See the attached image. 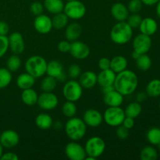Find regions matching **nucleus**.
Returning <instances> with one entry per match:
<instances>
[{
	"mask_svg": "<svg viewBox=\"0 0 160 160\" xmlns=\"http://www.w3.org/2000/svg\"><path fill=\"white\" fill-rule=\"evenodd\" d=\"M12 72L7 68H0V89L8 87L12 81Z\"/></svg>",
	"mask_w": 160,
	"mask_h": 160,
	"instance_id": "nucleus-36",
	"label": "nucleus"
},
{
	"mask_svg": "<svg viewBox=\"0 0 160 160\" xmlns=\"http://www.w3.org/2000/svg\"><path fill=\"white\" fill-rule=\"evenodd\" d=\"M34 28L38 33L42 34H46L51 32L52 30V18L45 14H41L37 16L34 20Z\"/></svg>",
	"mask_w": 160,
	"mask_h": 160,
	"instance_id": "nucleus-14",
	"label": "nucleus"
},
{
	"mask_svg": "<svg viewBox=\"0 0 160 160\" xmlns=\"http://www.w3.org/2000/svg\"><path fill=\"white\" fill-rule=\"evenodd\" d=\"M61 126H62V125L60 124V122H59V121L56 122V123H55V124H54V128H56V130H59V128H61Z\"/></svg>",
	"mask_w": 160,
	"mask_h": 160,
	"instance_id": "nucleus-55",
	"label": "nucleus"
},
{
	"mask_svg": "<svg viewBox=\"0 0 160 160\" xmlns=\"http://www.w3.org/2000/svg\"><path fill=\"white\" fill-rule=\"evenodd\" d=\"M147 94L146 92H140L136 95V102H143L145 99L147 98Z\"/></svg>",
	"mask_w": 160,
	"mask_h": 160,
	"instance_id": "nucleus-50",
	"label": "nucleus"
},
{
	"mask_svg": "<svg viewBox=\"0 0 160 160\" xmlns=\"http://www.w3.org/2000/svg\"><path fill=\"white\" fill-rule=\"evenodd\" d=\"M21 59L20 58L19 55L13 54L9 56L6 62V68L10 72H16L21 67Z\"/></svg>",
	"mask_w": 160,
	"mask_h": 160,
	"instance_id": "nucleus-35",
	"label": "nucleus"
},
{
	"mask_svg": "<svg viewBox=\"0 0 160 160\" xmlns=\"http://www.w3.org/2000/svg\"><path fill=\"white\" fill-rule=\"evenodd\" d=\"M64 152L67 157L70 160H84L87 156L84 147L74 141L69 142L66 145Z\"/></svg>",
	"mask_w": 160,
	"mask_h": 160,
	"instance_id": "nucleus-11",
	"label": "nucleus"
},
{
	"mask_svg": "<svg viewBox=\"0 0 160 160\" xmlns=\"http://www.w3.org/2000/svg\"><path fill=\"white\" fill-rule=\"evenodd\" d=\"M123 95L117 92L116 89L104 94L103 95V102L105 104L110 107H115V106H121L123 103Z\"/></svg>",
	"mask_w": 160,
	"mask_h": 160,
	"instance_id": "nucleus-18",
	"label": "nucleus"
},
{
	"mask_svg": "<svg viewBox=\"0 0 160 160\" xmlns=\"http://www.w3.org/2000/svg\"><path fill=\"white\" fill-rule=\"evenodd\" d=\"M20 142V136L17 131L13 130H6L0 135V144L3 148H12L17 146Z\"/></svg>",
	"mask_w": 160,
	"mask_h": 160,
	"instance_id": "nucleus-15",
	"label": "nucleus"
},
{
	"mask_svg": "<svg viewBox=\"0 0 160 160\" xmlns=\"http://www.w3.org/2000/svg\"><path fill=\"white\" fill-rule=\"evenodd\" d=\"M81 73V69L78 64L73 63L69 67L67 74L70 79L76 80L80 77Z\"/></svg>",
	"mask_w": 160,
	"mask_h": 160,
	"instance_id": "nucleus-41",
	"label": "nucleus"
},
{
	"mask_svg": "<svg viewBox=\"0 0 160 160\" xmlns=\"http://www.w3.org/2000/svg\"><path fill=\"white\" fill-rule=\"evenodd\" d=\"M114 86L113 85H108L105 86V87H102V92L103 95L106 93H108V92H111V91L114 90Z\"/></svg>",
	"mask_w": 160,
	"mask_h": 160,
	"instance_id": "nucleus-52",
	"label": "nucleus"
},
{
	"mask_svg": "<svg viewBox=\"0 0 160 160\" xmlns=\"http://www.w3.org/2000/svg\"><path fill=\"white\" fill-rule=\"evenodd\" d=\"M9 49V39L7 36L0 35V58L4 56Z\"/></svg>",
	"mask_w": 160,
	"mask_h": 160,
	"instance_id": "nucleus-43",
	"label": "nucleus"
},
{
	"mask_svg": "<svg viewBox=\"0 0 160 160\" xmlns=\"http://www.w3.org/2000/svg\"><path fill=\"white\" fill-rule=\"evenodd\" d=\"M138 28L142 34L152 36L156 34V32L157 31V22L156 21L155 19L152 18V17H145V18L142 19Z\"/></svg>",
	"mask_w": 160,
	"mask_h": 160,
	"instance_id": "nucleus-21",
	"label": "nucleus"
},
{
	"mask_svg": "<svg viewBox=\"0 0 160 160\" xmlns=\"http://www.w3.org/2000/svg\"><path fill=\"white\" fill-rule=\"evenodd\" d=\"M98 68L101 70L110 69V59L107 57H102L98 60Z\"/></svg>",
	"mask_w": 160,
	"mask_h": 160,
	"instance_id": "nucleus-46",
	"label": "nucleus"
},
{
	"mask_svg": "<svg viewBox=\"0 0 160 160\" xmlns=\"http://www.w3.org/2000/svg\"><path fill=\"white\" fill-rule=\"evenodd\" d=\"M0 135H1V132H0Z\"/></svg>",
	"mask_w": 160,
	"mask_h": 160,
	"instance_id": "nucleus-60",
	"label": "nucleus"
},
{
	"mask_svg": "<svg viewBox=\"0 0 160 160\" xmlns=\"http://www.w3.org/2000/svg\"><path fill=\"white\" fill-rule=\"evenodd\" d=\"M2 154H3V147H2V145L0 144V158H1L2 155Z\"/></svg>",
	"mask_w": 160,
	"mask_h": 160,
	"instance_id": "nucleus-56",
	"label": "nucleus"
},
{
	"mask_svg": "<svg viewBox=\"0 0 160 160\" xmlns=\"http://www.w3.org/2000/svg\"><path fill=\"white\" fill-rule=\"evenodd\" d=\"M111 14L117 21H126L129 16V10L127 6L122 2H116L111 7Z\"/></svg>",
	"mask_w": 160,
	"mask_h": 160,
	"instance_id": "nucleus-20",
	"label": "nucleus"
},
{
	"mask_svg": "<svg viewBox=\"0 0 160 160\" xmlns=\"http://www.w3.org/2000/svg\"><path fill=\"white\" fill-rule=\"evenodd\" d=\"M44 9H45L44 8V5L41 2L38 1L33 2L31 4V6H30V11L35 17L43 13Z\"/></svg>",
	"mask_w": 160,
	"mask_h": 160,
	"instance_id": "nucleus-42",
	"label": "nucleus"
},
{
	"mask_svg": "<svg viewBox=\"0 0 160 160\" xmlns=\"http://www.w3.org/2000/svg\"><path fill=\"white\" fill-rule=\"evenodd\" d=\"M139 56H140V54H138V53L136 52H134V51L132 52V54H131V56H132V58L134 59V60H136V59H137L139 57Z\"/></svg>",
	"mask_w": 160,
	"mask_h": 160,
	"instance_id": "nucleus-54",
	"label": "nucleus"
},
{
	"mask_svg": "<svg viewBox=\"0 0 160 160\" xmlns=\"http://www.w3.org/2000/svg\"><path fill=\"white\" fill-rule=\"evenodd\" d=\"M122 125L126 128H128V130H131L134 126V119L128 117H125L124 120H123V123H122Z\"/></svg>",
	"mask_w": 160,
	"mask_h": 160,
	"instance_id": "nucleus-49",
	"label": "nucleus"
},
{
	"mask_svg": "<svg viewBox=\"0 0 160 160\" xmlns=\"http://www.w3.org/2000/svg\"><path fill=\"white\" fill-rule=\"evenodd\" d=\"M158 147H159V150H160V143L159 144V145H158Z\"/></svg>",
	"mask_w": 160,
	"mask_h": 160,
	"instance_id": "nucleus-57",
	"label": "nucleus"
},
{
	"mask_svg": "<svg viewBox=\"0 0 160 160\" xmlns=\"http://www.w3.org/2000/svg\"><path fill=\"white\" fill-rule=\"evenodd\" d=\"M147 95L152 98L160 96V80L152 79L147 84L145 88Z\"/></svg>",
	"mask_w": 160,
	"mask_h": 160,
	"instance_id": "nucleus-31",
	"label": "nucleus"
},
{
	"mask_svg": "<svg viewBox=\"0 0 160 160\" xmlns=\"http://www.w3.org/2000/svg\"><path fill=\"white\" fill-rule=\"evenodd\" d=\"M47 63L46 59L42 56H32L25 62V70L27 73L37 79L46 74Z\"/></svg>",
	"mask_w": 160,
	"mask_h": 160,
	"instance_id": "nucleus-4",
	"label": "nucleus"
},
{
	"mask_svg": "<svg viewBox=\"0 0 160 160\" xmlns=\"http://www.w3.org/2000/svg\"><path fill=\"white\" fill-rule=\"evenodd\" d=\"M157 158V150L152 145H146L141 150L140 159L142 160H156Z\"/></svg>",
	"mask_w": 160,
	"mask_h": 160,
	"instance_id": "nucleus-33",
	"label": "nucleus"
},
{
	"mask_svg": "<svg viewBox=\"0 0 160 160\" xmlns=\"http://www.w3.org/2000/svg\"><path fill=\"white\" fill-rule=\"evenodd\" d=\"M156 12L157 17L160 19V0L156 3Z\"/></svg>",
	"mask_w": 160,
	"mask_h": 160,
	"instance_id": "nucleus-53",
	"label": "nucleus"
},
{
	"mask_svg": "<svg viewBox=\"0 0 160 160\" xmlns=\"http://www.w3.org/2000/svg\"><path fill=\"white\" fill-rule=\"evenodd\" d=\"M136 66L142 71H147L152 67V59L147 54H142L136 59Z\"/></svg>",
	"mask_w": 160,
	"mask_h": 160,
	"instance_id": "nucleus-34",
	"label": "nucleus"
},
{
	"mask_svg": "<svg viewBox=\"0 0 160 160\" xmlns=\"http://www.w3.org/2000/svg\"><path fill=\"white\" fill-rule=\"evenodd\" d=\"M46 74L56 78L57 81L64 82L67 81V73L63 66L58 60H51L47 63Z\"/></svg>",
	"mask_w": 160,
	"mask_h": 160,
	"instance_id": "nucleus-12",
	"label": "nucleus"
},
{
	"mask_svg": "<svg viewBox=\"0 0 160 160\" xmlns=\"http://www.w3.org/2000/svg\"><path fill=\"white\" fill-rule=\"evenodd\" d=\"M142 6L143 3L141 0H130L127 7L131 13H138L142 10Z\"/></svg>",
	"mask_w": 160,
	"mask_h": 160,
	"instance_id": "nucleus-40",
	"label": "nucleus"
},
{
	"mask_svg": "<svg viewBox=\"0 0 160 160\" xmlns=\"http://www.w3.org/2000/svg\"><path fill=\"white\" fill-rule=\"evenodd\" d=\"M35 125L41 130H48L53 126V120L51 116L45 112L39 113L35 118Z\"/></svg>",
	"mask_w": 160,
	"mask_h": 160,
	"instance_id": "nucleus-25",
	"label": "nucleus"
},
{
	"mask_svg": "<svg viewBox=\"0 0 160 160\" xmlns=\"http://www.w3.org/2000/svg\"><path fill=\"white\" fill-rule=\"evenodd\" d=\"M69 23V18L63 12L54 14L52 18V28L56 30H61L65 28Z\"/></svg>",
	"mask_w": 160,
	"mask_h": 160,
	"instance_id": "nucleus-29",
	"label": "nucleus"
},
{
	"mask_svg": "<svg viewBox=\"0 0 160 160\" xmlns=\"http://www.w3.org/2000/svg\"><path fill=\"white\" fill-rule=\"evenodd\" d=\"M70 48V42L69 41H67V39L66 40L60 41V42L58 43L57 48L59 52H69Z\"/></svg>",
	"mask_w": 160,
	"mask_h": 160,
	"instance_id": "nucleus-45",
	"label": "nucleus"
},
{
	"mask_svg": "<svg viewBox=\"0 0 160 160\" xmlns=\"http://www.w3.org/2000/svg\"><path fill=\"white\" fill-rule=\"evenodd\" d=\"M20 97L23 104L28 106H34L37 104L38 95L32 88H31L23 90Z\"/></svg>",
	"mask_w": 160,
	"mask_h": 160,
	"instance_id": "nucleus-27",
	"label": "nucleus"
},
{
	"mask_svg": "<svg viewBox=\"0 0 160 160\" xmlns=\"http://www.w3.org/2000/svg\"><path fill=\"white\" fill-rule=\"evenodd\" d=\"M102 116L105 123L113 128H117L121 125L126 117L124 109H122L120 106H115V107L108 106Z\"/></svg>",
	"mask_w": 160,
	"mask_h": 160,
	"instance_id": "nucleus-5",
	"label": "nucleus"
},
{
	"mask_svg": "<svg viewBox=\"0 0 160 160\" xmlns=\"http://www.w3.org/2000/svg\"><path fill=\"white\" fill-rule=\"evenodd\" d=\"M129 130L123 127V125H120V126L117 127V131H116V135L118 138L121 139V140H125L129 137Z\"/></svg>",
	"mask_w": 160,
	"mask_h": 160,
	"instance_id": "nucleus-44",
	"label": "nucleus"
},
{
	"mask_svg": "<svg viewBox=\"0 0 160 160\" xmlns=\"http://www.w3.org/2000/svg\"></svg>",
	"mask_w": 160,
	"mask_h": 160,
	"instance_id": "nucleus-61",
	"label": "nucleus"
},
{
	"mask_svg": "<svg viewBox=\"0 0 160 160\" xmlns=\"http://www.w3.org/2000/svg\"><path fill=\"white\" fill-rule=\"evenodd\" d=\"M141 1L143 3V5H145V6H154V5H156V3H157L159 0H141Z\"/></svg>",
	"mask_w": 160,
	"mask_h": 160,
	"instance_id": "nucleus-51",
	"label": "nucleus"
},
{
	"mask_svg": "<svg viewBox=\"0 0 160 160\" xmlns=\"http://www.w3.org/2000/svg\"><path fill=\"white\" fill-rule=\"evenodd\" d=\"M0 159L1 160H18L19 157L16 153L9 152L3 153V154L2 155Z\"/></svg>",
	"mask_w": 160,
	"mask_h": 160,
	"instance_id": "nucleus-48",
	"label": "nucleus"
},
{
	"mask_svg": "<svg viewBox=\"0 0 160 160\" xmlns=\"http://www.w3.org/2000/svg\"><path fill=\"white\" fill-rule=\"evenodd\" d=\"M37 105L43 110H53L59 105V98L53 92H43L38 95Z\"/></svg>",
	"mask_w": 160,
	"mask_h": 160,
	"instance_id": "nucleus-9",
	"label": "nucleus"
},
{
	"mask_svg": "<svg viewBox=\"0 0 160 160\" xmlns=\"http://www.w3.org/2000/svg\"><path fill=\"white\" fill-rule=\"evenodd\" d=\"M57 86V81L56 78L47 75L43 78L40 84V88L44 92H52Z\"/></svg>",
	"mask_w": 160,
	"mask_h": 160,
	"instance_id": "nucleus-32",
	"label": "nucleus"
},
{
	"mask_svg": "<svg viewBox=\"0 0 160 160\" xmlns=\"http://www.w3.org/2000/svg\"><path fill=\"white\" fill-rule=\"evenodd\" d=\"M8 39H9V48H10L13 54L20 55L23 52L25 49L24 39L20 32L16 31L12 33L8 37Z\"/></svg>",
	"mask_w": 160,
	"mask_h": 160,
	"instance_id": "nucleus-16",
	"label": "nucleus"
},
{
	"mask_svg": "<svg viewBox=\"0 0 160 160\" xmlns=\"http://www.w3.org/2000/svg\"><path fill=\"white\" fill-rule=\"evenodd\" d=\"M82 33V27L80 23H71L67 24L65 28V38L69 42H74V41L78 40L80 36Z\"/></svg>",
	"mask_w": 160,
	"mask_h": 160,
	"instance_id": "nucleus-23",
	"label": "nucleus"
},
{
	"mask_svg": "<svg viewBox=\"0 0 160 160\" xmlns=\"http://www.w3.org/2000/svg\"><path fill=\"white\" fill-rule=\"evenodd\" d=\"M133 29L126 21H120L116 23L110 31V38L117 45H125L131 40Z\"/></svg>",
	"mask_w": 160,
	"mask_h": 160,
	"instance_id": "nucleus-3",
	"label": "nucleus"
},
{
	"mask_svg": "<svg viewBox=\"0 0 160 160\" xmlns=\"http://www.w3.org/2000/svg\"><path fill=\"white\" fill-rule=\"evenodd\" d=\"M83 95V88L76 80L67 81L62 88V95L67 101L76 102L81 99Z\"/></svg>",
	"mask_w": 160,
	"mask_h": 160,
	"instance_id": "nucleus-8",
	"label": "nucleus"
},
{
	"mask_svg": "<svg viewBox=\"0 0 160 160\" xmlns=\"http://www.w3.org/2000/svg\"><path fill=\"white\" fill-rule=\"evenodd\" d=\"M116 75L117 73H114L111 69L101 70V72L97 74V84L101 86V88L108 85H113Z\"/></svg>",
	"mask_w": 160,
	"mask_h": 160,
	"instance_id": "nucleus-22",
	"label": "nucleus"
},
{
	"mask_svg": "<svg viewBox=\"0 0 160 160\" xmlns=\"http://www.w3.org/2000/svg\"><path fill=\"white\" fill-rule=\"evenodd\" d=\"M83 120L87 126L91 128H98L102 123L103 116L95 109H88L83 114Z\"/></svg>",
	"mask_w": 160,
	"mask_h": 160,
	"instance_id": "nucleus-17",
	"label": "nucleus"
},
{
	"mask_svg": "<svg viewBox=\"0 0 160 160\" xmlns=\"http://www.w3.org/2000/svg\"><path fill=\"white\" fill-rule=\"evenodd\" d=\"M66 1H67V2H68V1H73V0H66Z\"/></svg>",
	"mask_w": 160,
	"mask_h": 160,
	"instance_id": "nucleus-58",
	"label": "nucleus"
},
{
	"mask_svg": "<svg viewBox=\"0 0 160 160\" xmlns=\"http://www.w3.org/2000/svg\"><path fill=\"white\" fill-rule=\"evenodd\" d=\"M159 109H160V102H159Z\"/></svg>",
	"mask_w": 160,
	"mask_h": 160,
	"instance_id": "nucleus-59",
	"label": "nucleus"
},
{
	"mask_svg": "<svg viewBox=\"0 0 160 160\" xmlns=\"http://www.w3.org/2000/svg\"><path fill=\"white\" fill-rule=\"evenodd\" d=\"M133 51L138 54H146L152 47L151 36L144 34H139L134 37L132 42Z\"/></svg>",
	"mask_w": 160,
	"mask_h": 160,
	"instance_id": "nucleus-10",
	"label": "nucleus"
},
{
	"mask_svg": "<svg viewBox=\"0 0 160 160\" xmlns=\"http://www.w3.org/2000/svg\"><path fill=\"white\" fill-rule=\"evenodd\" d=\"M146 138L152 145H159L160 143V128H150L146 134Z\"/></svg>",
	"mask_w": 160,
	"mask_h": 160,
	"instance_id": "nucleus-38",
	"label": "nucleus"
},
{
	"mask_svg": "<svg viewBox=\"0 0 160 160\" xmlns=\"http://www.w3.org/2000/svg\"><path fill=\"white\" fill-rule=\"evenodd\" d=\"M142 20V17L138 13H132L131 15L128 16L126 22L130 25L132 29L138 28L140 26V23Z\"/></svg>",
	"mask_w": 160,
	"mask_h": 160,
	"instance_id": "nucleus-39",
	"label": "nucleus"
},
{
	"mask_svg": "<svg viewBox=\"0 0 160 160\" xmlns=\"http://www.w3.org/2000/svg\"><path fill=\"white\" fill-rule=\"evenodd\" d=\"M44 8L52 14H56L63 11L64 2L62 0H44Z\"/></svg>",
	"mask_w": 160,
	"mask_h": 160,
	"instance_id": "nucleus-28",
	"label": "nucleus"
},
{
	"mask_svg": "<svg viewBox=\"0 0 160 160\" xmlns=\"http://www.w3.org/2000/svg\"><path fill=\"white\" fill-rule=\"evenodd\" d=\"M86 6L82 2L79 0L68 1L64 4L63 11L62 12L67 16L69 19L73 20H78L82 19L85 16Z\"/></svg>",
	"mask_w": 160,
	"mask_h": 160,
	"instance_id": "nucleus-6",
	"label": "nucleus"
},
{
	"mask_svg": "<svg viewBox=\"0 0 160 160\" xmlns=\"http://www.w3.org/2000/svg\"><path fill=\"white\" fill-rule=\"evenodd\" d=\"M35 80L36 78L26 72V73H20L17 77L16 83L19 88L21 90H25V89L33 88V86L35 84Z\"/></svg>",
	"mask_w": 160,
	"mask_h": 160,
	"instance_id": "nucleus-24",
	"label": "nucleus"
},
{
	"mask_svg": "<svg viewBox=\"0 0 160 160\" xmlns=\"http://www.w3.org/2000/svg\"><path fill=\"white\" fill-rule=\"evenodd\" d=\"M138 85V78L134 71L124 70L117 73L114 81V88L123 96L134 93Z\"/></svg>",
	"mask_w": 160,
	"mask_h": 160,
	"instance_id": "nucleus-1",
	"label": "nucleus"
},
{
	"mask_svg": "<svg viewBox=\"0 0 160 160\" xmlns=\"http://www.w3.org/2000/svg\"><path fill=\"white\" fill-rule=\"evenodd\" d=\"M78 78V82L83 88L91 89L95 87L97 84V74L92 70L83 72Z\"/></svg>",
	"mask_w": 160,
	"mask_h": 160,
	"instance_id": "nucleus-19",
	"label": "nucleus"
},
{
	"mask_svg": "<svg viewBox=\"0 0 160 160\" xmlns=\"http://www.w3.org/2000/svg\"><path fill=\"white\" fill-rule=\"evenodd\" d=\"M128 64V59L123 56H116L110 59V69L116 73L126 70Z\"/></svg>",
	"mask_w": 160,
	"mask_h": 160,
	"instance_id": "nucleus-26",
	"label": "nucleus"
},
{
	"mask_svg": "<svg viewBox=\"0 0 160 160\" xmlns=\"http://www.w3.org/2000/svg\"><path fill=\"white\" fill-rule=\"evenodd\" d=\"M71 56L77 59H87L90 55V48L88 45L81 41L76 40L74 42H70V48L69 51Z\"/></svg>",
	"mask_w": 160,
	"mask_h": 160,
	"instance_id": "nucleus-13",
	"label": "nucleus"
},
{
	"mask_svg": "<svg viewBox=\"0 0 160 160\" xmlns=\"http://www.w3.org/2000/svg\"><path fill=\"white\" fill-rule=\"evenodd\" d=\"M64 131L70 140L78 142L85 136L87 132V125L82 119L73 117L69 118L66 122Z\"/></svg>",
	"mask_w": 160,
	"mask_h": 160,
	"instance_id": "nucleus-2",
	"label": "nucleus"
},
{
	"mask_svg": "<svg viewBox=\"0 0 160 160\" xmlns=\"http://www.w3.org/2000/svg\"><path fill=\"white\" fill-rule=\"evenodd\" d=\"M142 112V105H141L140 102H138L136 101L128 104L124 109L125 116L133 119H136L138 117H139Z\"/></svg>",
	"mask_w": 160,
	"mask_h": 160,
	"instance_id": "nucleus-30",
	"label": "nucleus"
},
{
	"mask_svg": "<svg viewBox=\"0 0 160 160\" xmlns=\"http://www.w3.org/2000/svg\"><path fill=\"white\" fill-rule=\"evenodd\" d=\"M106 142L98 136H93L86 142L84 145L86 155L97 159L104 153L106 150Z\"/></svg>",
	"mask_w": 160,
	"mask_h": 160,
	"instance_id": "nucleus-7",
	"label": "nucleus"
},
{
	"mask_svg": "<svg viewBox=\"0 0 160 160\" xmlns=\"http://www.w3.org/2000/svg\"><path fill=\"white\" fill-rule=\"evenodd\" d=\"M78 111V108L75 105V102L70 101H67L63 103L62 106V113L64 117L67 118H71L75 117Z\"/></svg>",
	"mask_w": 160,
	"mask_h": 160,
	"instance_id": "nucleus-37",
	"label": "nucleus"
},
{
	"mask_svg": "<svg viewBox=\"0 0 160 160\" xmlns=\"http://www.w3.org/2000/svg\"><path fill=\"white\" fill-rule=\"evenodd\" d=\"M9 31V27L6 21L0 20V35L6 36Z\"/></svg>",
	"mask_w": 160,
	"mask_h": 160,
	"instance_id": "nucleus-47",
	"label": "nucleus"
}]
</instances>
